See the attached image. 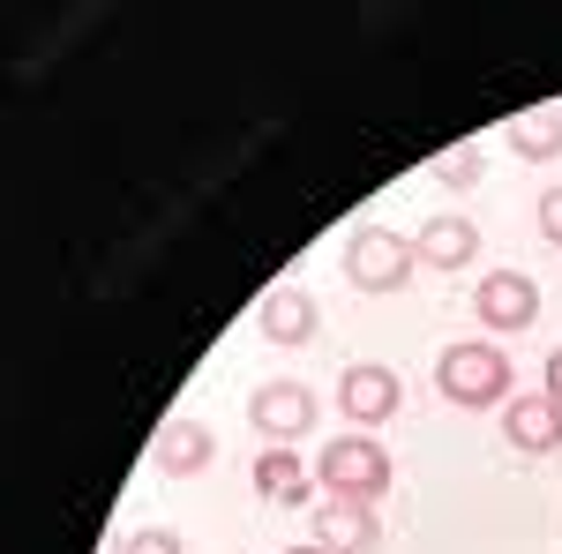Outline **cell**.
Returning <instances> with one entry per match:
<instances>
[{"instance_id": "cell-1", "label": "cell", "mask_w": 562, "mask_h": 554, "mask_svg": "<svg viewBox=\"0 0 562 554\" xmlns=\"http://www.w3.org/2000/svg\"><path fill=\"white\" fill-rule=\"evenodd\" d=\"M315 479L330 487V502H383L390 495V450L375 434H338L323 457H315Z\"/></svg>"}, {"instance_id": "cell-2", "label": "cell", "mask_w": 562, "mask_h": 554, "mask_svg": "<svg viewBox=\"0 0 562 554\" xmlns=\"http://www.w3.org/2000/svg\"><path fill=\"white\" fill-rule=\"evenodd\" d=\"M435 389H442L450 405H510V360L487 338L450 344V352L435 360Z\"/></svg>"}, {"instance_id": "cell-3", "label": "cell", "mask_w": 562, "mask_h": 554, "mask_svg": "<svg viewBox=\"0 0 562 554\" xmlns=\"http://www.w3.org/2000/svg\"><path fill=\"white\" fill-rule=\"evenodd\" d=\"M413 262H420V248L397 240V233H383V225H360L346 240V278L360 293H397V285L413 278Z\"/></svg>"}, {"instance_id": "cell-4", "label": "cell", "mask_w": 562, "mask_h": 554, "mask_svg": "<svg viewBox=\"0 0 562 554\" xmlns=\"http://www.w3.org/2000/svg\"><path fill=\"white\" fill-rule=\"evenodd\" d=\"M473 315L487 330H525V323L540 315V285H532L525 270H487V285L473 293Z\"/></svg>"}, {"instance_id": "cell-5", "label": "cell", "mask_w": 562, "mask_h": 554, "mask_svg": "<svg viewBox=\"0 0 562 554\" xmlns=\"http://www.w3.org/2000/svg\"><path fill=\"white\" fill-rule=\"evenodd\" d=\"M248 420H256L262 434L285 450L293 434H307V427H315V389H307V383H262L256 405H248Z\"/></svg>"}, {"instance_id": "cell-6", "label": "cell", "mask_w": 562, "mask_h": 554, "mask_svg": "<svg viewBox=\"0 0 562 554\" xmlns=\"http://www.w3.org/2000/svg\"><path fill=\"white\" fill-rule=\"evenodd\" d=\"M503 434H510L518 450H532V457H555L562 450V405L548 389H525V397L503 405Z\"/></svg>"}, {"instance_id": "cell-7", "label": "cell", "mask_w": 562, "mask_h": 554, "mask_svg": "<svg viewBox=\"0 0 562 554\" xmlns=\"http://www.w3.org/2000/svg\"><path fill=\"white\" fill-rule=\"evenodd\" d=\"M375 540H383V524H375L368 502H323V510H315V547H330V554H375Z\"/></svg>"}, {"instance_id": "cell-8", "label": "cell", "mask_w": 562, "mask_h": 554, "mask_svg": "<svg viewBox=\"0 0 562 554\" xmlns=\"http://www.w3.org/2000/svg\"><path fill=\"white\" fill-rule=\"evenodd\" d=\"M338 405H346V420H360V427H375V420H390L397 412V375L390 368H346V383H338Z\"/></svg>"}, {"instance_id": "cell-9", "label": "cell", "mask_w": 562, "mask_h": 554, "mask_svg": "<svg viewBox=\"0 0 562 554\" xmlns=\"http://www.w3.org/2000/svg\"><path fill=\"white\" fill-rule=\"evenodd\" d=\"M315 323H323V315H315V299H307L301 285H278V293L262 299V338L270 344H307Z\"/></svg>"}, {"instance_id": "cell-10", "label": "cell", "mask_w": 562, "mask_h": 554, "mask_svg": "<svg viewBox=\"0 0 562 554\" xmlns=\"http://www.w3.org/2000/svg\"><path fill=\"white\" fill-rule=\"evenodd\" d=\"M413 248H420L428 270H465L473 248H480V225H473V217H428V233H420Z\"/></svg>"}, {"instance_id": "cell-11", "label": "cell", "mask_w": 562, "mask_h": 554, "mask_svg": "<svg viewBox=\"0 0 562 554\" xmlns=\"http://www.w3.org/2000/svg\"><path fill=\"white\" fill-rule=\"evenodd\" d=\"M211 427H195V420H173L166 434H158V472H173V479H188V472H203L211 465Z\"/></svg>"}, {"instance_id": "cell-12", "label": "cell", "mask_w": 562, "mask_h": 554, "mask_svg": "<svg viewBox=\"0 0 562 554\" xmlns=\"http://www.w3.org/2000/svg\"><path fill=\"white\" fill-rule=\"evenodd\" d=\"M307 487H315V479H307V465L293 450H262L256 457V495L262 502H307Z\"/></svg>"}, {"instance_id": "cell-13", "label": "cell", "mask_w": 562, "mask_h": 554, "mask_svg": "<svg viewBox=\"0 0 562 554\" xmlns=\"http://www.w3.org/2000/svg\"><path fill=\"white\" fill-rule=\"evenodd\" d=\"M510 150L518 158H562V113H548V105L540 113H518L510 121Z\"/></svg>"}, {"instance_id": "cell-14", "label": "cell", "mask_w": 562, "mask_h": 554, "mask_svg": "<svg viewBox=\"0 0 562 554\" xmlns=\"http://www.w3.org/2000/svg\"><path fill=\"white\" fill-rule=\"evenodd\" d=\"M435 180H442V188H473V180H480V158H473V150H450V158L435 166Z\"/></svg>"}, {"instance_id": "cell-15", "label": "cell", "mask_w": 562, "mask_h": 554, "mask_svg": "<svg viewBox=\"0 0 562 554\" xmlns=\"http://www.w3.org/2000/svg\"><path fill=\"white\" fill-rule=\"evenodd\" d=\"M540 240H548V248H562V188H548V195H540Z\"/></svg>"}, {"instance_id": "cell-16", "label": "cell", "mask_w": 562, "mask_h": 554, "mask_svg": "<svg viewBox=\"0 0 562 554\" xmlns=\"http://www.w3.org/2000/svg\"><path fill=\"white\" fill-rule=\"evenodd\" d=\"M128 554H180V532H166V524H150V532H135Z\"/></svg>"}, {"instance_id": "cell-17", "label": "cell", "mask_w": 562, "mask_h": 554, "mask_svg": "<svg viewBox=\"0 0 562 554\" xmlns=\"http://www.w3.org/2000/svg\"><path fill=\"white\" fill-rule=\"evenodd\" d=\"M548 397H555V405H562V352H555V360H548Z\"/></svg>"}, {"instance_id": "cell-18", "label": "cell", "mask_w": 562, "mask_h": 554, "mask_svg": "<svg viewBox=\"0 0 562 554\" xmlns=\"http://www.w3.org/2000/svg\"><path fill=\"white\" fill-rule=\"evenodd\" d=\"M285 554H330V547H285Z\"/></svg>"}]
</instances>
